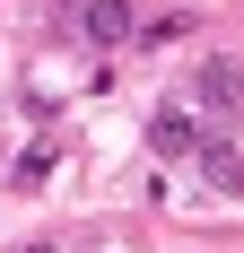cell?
I'll list each match as a JSON object with an SVG mask.
<instances>
[{
	"instance_id": "obj_1",
	"label": "cell",
	"mask_w": 244,
	"mask_h": 253,
	"mask_svg": "<svg viewBox=\"0 0 244 253\" xmlns=\"http://www.w3.org/2000/svg\"><path fill=\"white\" fill-rule=\"evenodd\" d=\"M201 175H209V192H244V149L236 140H209L201 149Z\"/></svg>"
},
{
	"instance_id": "obj_2",
	"label": "cell",
	"mask_w": 244,
	"mask_h": 253,
	"mask_svg": "<svg viewBox=\"0 0 244 253\" xmlns=\"http://www.w3.org/2000/svg\"><path fill=\"white\" fill-rule=\"evenodd\" d=\"M148 149H157V157H192V114H174V105H166V114L148 123Z\"/></svg>"
},
{
	"instance_id": "obj_3",
	"label": "cell",
	"mask_w": 244,
	"mask_h": 253,
	"mask_svg": "<svg viewBox=\"0 0 244 253\" xmlns=\"http://www.w3.org/2000/svg\"><path fill=\"white\" fill-rule=\"evenodd\" d=\"M236 87H244L236 61H201V105H209V114H227V105H236Z\"/></svg>"
},
{
	"instance_id": "obj_4",
	"label": "cell",
	"mask_w": 244,
	"mask_h": 253,
	"mask_svg": "<svg viewBox=\"0 0 244 253\" xmlns=\"http://www.w3.org/2000/svg\"><path fill=\"white\" fill-rule=\"evenodd\" d=\"M122 26H131V18H122V0H96V9L79 18V35H87V44H114Z\"/></svg>"
},
{
	"instance_id": "obj_5",
	"label": "cell",
	"mask_w": 244,
	"mask_h": 253,
	"mask_svg": "<svg viewBox=\"0 0 244 253\" xmlns=\"http://www.w3.org/2000/svg\"><path fill=\"white\" fill-rule=\"evenodd\" d=\"M9 175H18V192H35V183H44V175H52V149H26V157H18V166H9Z\"/></svg>"
},
{
	"instance_id": "obj_6",
	"label": "cell",
	"mask_w": 244,
	"mask_h": 253,
	"mask_svg": "<svg viewBox=\"0 0 244 253\" xmlns=\"http://www.w3.org/2000/svg\"><path fill=\"white\" fill-rule=\"evenodd\" d=\"M18 253H61V245H18Z\"/></svg>"
}]
</instances>
